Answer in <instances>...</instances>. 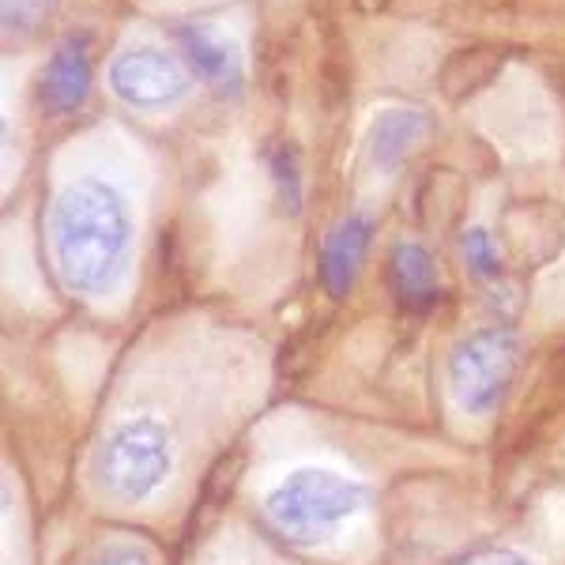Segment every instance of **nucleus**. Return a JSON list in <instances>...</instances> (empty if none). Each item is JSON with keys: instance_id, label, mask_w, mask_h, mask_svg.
<instances>
[{"instance_id": "6e6552de", "label": "nucleus", "mask_w": 565, "mask_h": 565, "mask_svg": "<svg viewBox=\"0 0 565 565\" xmlns=\"http://www.w3.org/2000/svg\"><path fill=\"white\" fill-rule=\"evenodd\" d=\"M181 50H185L189 65L207 87H215L218 95H238L242 90V57H238V45L218 39L215 31L200 23H189L178 31Z\"/></svg>"}, {"instance_id": "4468645a", "label": "nucleus", "mask_w": 565, "mask_h": 565, "mask_svg": "<svg viewBox=\"0 0 565 565\" xmlns=\"http://www.w3.org/2000/svg\"><path fill=\"white\" fill-rule=\"evenodd\" d=\"M460 565H532V562L516 551H487V554H476V558H468Z\"/></svg>"}, {"instance_id": "f257e3e1", "label": "nucleus", "mask_w": 565, "mask_h": 565, "mask_svg": "<svg viewBox=\"0 0 565 565\" xmlns=\"http://www.w3.org/2000/svg\"><path fill=\"white\" fill-rule=\"evenodd\" d=\"M53 260L72 295H103L117 279L132 242L129 204L114 185L98 178L72 181L53 200L50 215Z\"/></svg>"}, {"instance_id": "39448f33", "label": "nucleus", "mask_w": 565, "mask_h": 565, "mask_svg": "<svg viewBox=\"0 0 565 565\" xmlns=\"http://www.w3.org/2000/svg\"><path fill=\"white\" fill-rule=\"evenodd\" d=\"M109 87L121 103L136 109H159L178 103L189 90L185 68L178 65V57L154 50V45H136L114 57L109 65Z\"/></svg>"}, {"instance_id": "9b49d317", "label": "nucleus", "mask_w": 565, "mask_h": 565, "mask_svg": "<svg viewBox=\"0 0 565 565\" xmlns=\"http://www.w3.org/2000/svg\"><path fill=\"white\" fill-rule=\"evenodd\" d=\"M271 185H276V200L287 215H298L302 207V167H298V148L290 140H279L268 151Z\"/></svg>"}, {"instance_id": "1a4fd4ad", "label": "nucleus", "mask_w": 565, "mask_h": 565, "mask_svg": "<svg viewBox=\"0 0 565 565\" xmlns=\"http://www.w3.org/2000/svg\"><path fill=\"white\" fill-rule=\"evenodd\" d=\"M388 282L392 295L412 313H426L441 298V282H437V264L423 242H396L388 257Z\"/></svg>"}, {"instance_id": "9d476101", "label": "nucleus", "mask_w": 565, "mask_h": 565, "mask_svg": "<svg viewBox=\"0 0 565 565\" xmlns=\"http://www.w3.org/2000/svg\"><path fill=\"white\" fill-rule=\"evenodd\" d=\"M430 136V117L423 109H385L370 129V159L381 170H396Z\"/></svg>"}, {"instance_id": "7ed1b4c3", "label": "nucleus", "mask_w": 565, "mask_h": 565, "mask_svg": "<svg viewBox=\"0 0 565 565\" xmlns=\"http://www.w3.org/2000/svg\"><path fill=\"white\" fill-rule=\"evenodd\" d=\"M174 468V449H170V434L162 423L148 415H136L117 423L106 434L103 449H98V479H103L106 494L136 505L159 494Z\"/></svg>"}, {"instance_id": "423d86ee", "label": "nucleus", "mask_w": 565, "mask_h": 565, "mask_svg": "<svg viewBox=\"0 0 565 565\" xmlns=\"http://www.w3.org/2000/svg\"><path fill=\"white\" fill-rule=\"evenodd\" d=\"M90 95V57L84 39H65L53 50L50 65L42 72V106L53 117H68L87 103Z\"/></svg>"}, {"instance_id": "f03ea898", "label": "nucleus", "mask_w": 565, "mask_h": 565, "mask_svg": "<svg viewBox=\"0 0 565 565\" xmlns=\"http://www.w3.org/2000/svg\"><path fill=\"white\" fill-rule=\"evenodd\" d=\"M362 501H366V490L348 476H335V471L324 468H302L268 490L264 516L287 540L313 543L359 513Z\"/></svg>"}, {"instance_id": "f8f14e48", "label": "nucleus", "mask_w": 565, "mask_h": 565, "mask_svg": "<svg viewBox=\"0 0 565 565\" xmlns=\"http://www.w3.org/2000/svg\"><path fill=\"white\" fill-rule=\"evenodd\" d=\"M460 249H463V260L471 264V271H476L479 279H494L498 271H501V257H498L494 242H490V234L479 231V226L463 234Z\"/></svg>"}, {"instance_id": "2eb2a0df", "label": "nucleus", "mask_w": 565, "mask_h": 565, "mask_svg": "<svg viewBox=\"0 0 565 565\" xmlns=\"http://www.w3.org/2000/svg\"><path fill=\"white\" fill-rule=\"evenodd\" d=\"M354 4H359L362 12H377V8H385L388 0H354Z\"/></svg>"}, {"instance_id": "0eeeda50", "label": "nucleus", "mask_w": 565, "mask_h": 565, "mask_svg": "<svg viewBox=\"0 0 565 565\" xmlns=\"http://www.w3.org/2000/svg\"><path fill=\"white\" fill-rule=\"evenodd\" d=\"M370 234H373V223L366 215H348L343 223H335L332 234L324 238L321 282L332 298L351 295L354 279H359V271H362V260H366Z\"/></svg>"}, {"instance_id": "ddd939ff", "label": "nucleus", "mask_w": 565, "mask_h": 565, "mask_svg": "<svg viewBox=\"0 0 565 565\" xmlns=\"http://www.w3.org/2000/svg\"><path fill=\"white\" fill-rule=\"evenodd\" d=\"M87 565H151V554L132 543H114L106 551H98Z\"/></svg>"}, {"instance_id": "20e7f679", "label": "nucleus", "mask_w": 565, "mask_h": 565, "mask_svg": "<svg viewBox=\"0 0 565 565\" xmlns=\"http://www.w3.org/2000/svg\"><path fill=\"white\" fill-rule=\"evenodd\" d=\"M516 362L521 340L513 328H479L460 340L449 359V385L457 404L471 415H490L513 385Z\"/></svg>"}]
</instances>
